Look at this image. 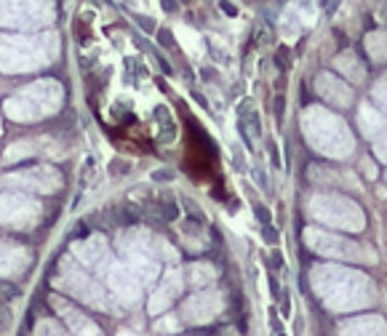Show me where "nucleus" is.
<instances>
[{"instance_id": "obj_1", "label": "nucleus", "mask_w": 387, "mask_h": 336, "mask_svg": "<svg viewBox=\"0 0 387 336\" xmlns=\"http://www.w3.org/2000/svg\"><path fill=\"white\" fill-rule=\"evenodd\" d=\"M310 283L329 309H360L377 304V288L372 278L344 267L316 265L310 270Z\"/></svg>"}, {"instance_id": "obj_2", "label": "nucleus", "mask_w": 387, "mask_h": 336, "mask_svg": "<svg viewBox=\"0 0 387 336\" xmlns=\"http://www.w3.org/2000/svg\"><path fill=\"white\" fill-rule=\"evenodd\" d=\"M59 56V35L45 32H22V35H0V72L19 75L48 67Z\"/></svg>"}, {"instance_id": "obj_3", "label": "nucleus", "mask_w": 387, "mask_h": 336, "mask_svg": "<svg viewBox=\"0 0 387 336\" xmlns=\"http://www.w3.org/2000/svg\"><path fill=\"white\" fill-rule=\"evenodd\" d=\"M62 102H64V88L57 80L45 78V80L29 83L22 91L11 94L3 102V112L14 123H35V120L57 115Z\"/></svg>"}, {"instance_id": "obj_4", "label": "nucleus", "mask_w": 387, "mask_h": 336, "mask_svg": "<svg viewBox=\"0 0 387 336\" xmlns=\"http://www.w3.org/2000/svg\"><path fill=\"white\" fill-rule=\"evenodd\" d=\"M302 128H304L307 141L318 153L329 155V158H347L356 147L344 120L326 112L323 107H307V112L302 115Z\"/></svg>"}, {"instance_id": "obj_5", "label": "nucleus", "mask_w": 387, "mask_h": 336, "mask_svg": "<svg viewBox=\"0 0 387 336\" xmlns=\"http://www.w3.org/2000/svg\"><path fill=\"white\" fill-rule=\"evenodd\" d=\"M54 286L94 309L107 312L113 307V296L104 288V283L94 278L91 272H86V267L80 265L75 256H67V259L59 262V275L54 280Z\"/></svg>"}, {"instance_id": "obj_6", "label": "nucleus", "mask_w": 387, "mask_h": 336, "mask_svg": "<svg viewBox=\"0 0 387 336\" xmlns=\"http://www.w3.org/2000/svg\"><path fill=\"white\" fill-rule=\"evenodd\" d=\"M54 0H0V27L11 29H45L54 24Z\"/></svg>"}, {"instance_id": "obj_7", "label": "nucleus", "mask_w": 387, "mask_h": 336, "mask_svg": "<svg viewBox=\"0 0 387 336\" xmlns=\"http://www.w3.org/2000/svg\"><path fill=\"white\" fill-rule=\"evenodd\" d=\"M94 272L99 275L101 283H104V288L110 291V296H113L120 307H129V309L139 307L142 294H144V286H142V280L131 272L126 262L115 259L113 253H110V256H107Z\"/></svg>"}, {"instance_id": "obj_8", "label": "nucleus", "mask_w": 387, "mask_h": 336, "mask_svg": "<svg viewBox=\"0 0 387 336\" xmlns=\"http://www.w3.org/2000/svg\"><path fill=\"white\" fill-rule=\"evenodd\" d=\"M307 214L323 224H331V227H342V230H363V211L347 200V197L339 195H313L310 203H307Z\"/></svg>"}, {"instance_id": "obj_9", "label": "nucleus", "mask_w": 387, "mask_h": 336, "mask_svg": "<svg viewBox=\"0 0 387 336\" xmlns=\"http://www.w3.org/2000/svg\"><path fill=\"white\" fill-rule=\"evenodd\" d=\"M304 243L313 248L316 253L326 256V259H344V262H366L374 265L377 262V253L366 246H360L350 238H339V235H329L318 227H307L304 230Z\"/></svg>"}, {"instance_id": "obj_10", "label": "nucleus", "mask_w": 387, "mask_h": 336, "mask_svg": "<svg viewBox=\"0 0 387 336\" xmlns=\"http://www.w3.org/2000/svg\"><path fill=\"white\" fill-rule=\"evenodd\" d=\"M43 219V206L27 192H0V227L11 230H32Z\"/></svg>"}, {"instance_id": "obj_11", "label": "nucleus", "mask_w": 387, "mask_h": 336, "mask_svg": "<svg viewBox=\"0 0 387 336\" xmlns=\"http://www.w3.org/2000/svg\"><path fill=\"white\" fill-rule=\"evenodd\" d=\"M0 187L19 190L27 195H54L62 190V174L51 166H32L22 171H11L0 179Z\"/></svg>"}, {"instance_id": "obj_12", "label": "nucleus", "mask_w": 387, "mask_h": 336, "mask_svg": "<svg viewBox=\"0 0 387 336\" xmlns=\"http://www.w3.org/2000/svg\"><path fill=\"white\" fill-rule=\"evenodd\" d=\"M38 155H43V158H62L64 150L51 136H27V139H19L6 147L3 163H16V160H27V158H38Z\"/></svg>"}, {"instance_id": "obj_13", "label": "nucleus", "mask_w": 387, "mask_h": 336, "mask_svg": "<svg viewBox=\"0 0 387 336\" xmlns=\"http://www.w3.org/2000/svg\"><path fill=\"white\" fill-rule=\"evenodd\" d=\"M118 246H131V248H142V251L153 253L158 262H176L179 259V253L174 248L169 240L158 238V235H153V232H147V230H129V232H123L120 238H118Z\"/></svg>"}, {"instance_id": "obj_14", "label": "nucleus", "mask_w": 387, "mask_h": 336, "mask_svg": "<svg viewBox=\"0 0 387 336\" xmlns=\"http://www.w3.org/2000/svg\"><path fill=\"white\" fill-rule=\"evenodd\" d=\"M182 288H185V272H182L179 267H174V270H169V272L163 275V280L155 283V291L150 294V302H147L150 315L166 312V309L171 307L174 299H179Z\"/></svg>"}, {"instance_id": "obj_15", "label": "nucleus", "mask_w": 387, "mask_h": 336, "mask_svg": "<svg viewBox=\"0 0 387 336\" xmlns=\"http://www.w3.org/2000/svg\"><path fill=\"white\" fill-rule=\"evenodd\" d=\"M222 307H225V299L219 291H201L182 304V318L187 323H209L222 312Z\"/></svg>"}, {"instance_id": "obj_16", "label": "nucleus", "mask_w": 387, "mask_h": 336, "mask_svg": "<svg viewBox=\"0 0 387 336\" xmlns=\"http://www.w3.org/2000/svg\"><path fill=\"white\" fill-rule=\"evenodd\" d=\"M118 251L123 256V262L129 265V270L142 280L144 288L155 286L160 278V262L153 253L142 251V248H131V246H118Z\"/></svg>"}, {"instance_id": "obj_17", "label": "nucleus", "mask_w": 387, "mask_h": 336, "mask_svg": "<svg viewBox=\"0 0 387 336\" xmlns=\"http://www.w3.org/2000/svg\"><path fill=\"white\" fill-rule=\"evenodd\" d=\"M72 256L88 270H97V267L110 256V246L104 235H91V238L80 240V243H72Z\"/></svg>"}, {"instance_id": "obj_18", "label": "nucleus", "mask_w": 387, "mask_h": 336, "mask_svg": "<svg viewBox=\"0 0 387 336\" xmlns=\"http://www.w3.org/2000/svg\"><path fill=\"white\" fill-rule=\"evenodd\" d=\"M51 307L59 312V318L67 323L64 328L72 331V334H99V326L94 321H88L86 315L78 307H72L70 302H64L62 296H51Z\"/></svg>"}, {"instance_id": "obj_19", "label": "nucleus", "mask_w": 387, "mask_h": 336, "mask_svg": "<svg viewBox=\"0 0 387 336\" xmlns=\"http://www.w3.org/2000/svg\"><path fill=\"white\" fill-rule=\"evenodd\" d=\"M29 267V251L8 240H0V278H16Z\"/></svg>"}, {"instance_id": "obj_20", "label": "nucleus", "mask_w": 387, "mask_h": 336, "mask_svg": "<svg viewBox=\"0 0 387 336\" xmlns=\"http://www.w3.org/2000/svg\"><path fill=\"white\" fill-rule=\"evenodd\" d=\"M316 85H318V94L326 99V102H331V104H337V107H347L353 102V91L339 78H334V75H326V72L318 75Z\"/></svg>"}, {"instance_id": "obj_21", "label": "nucleus", "mask_w": 387, "mask_h": 336, "mask_svg": "<svg viewBox=\"0 0 387 336\" xmlns=\"http://www.w3.org/2000/svg\"><path fill=\"white\" fill-rule=\"evenodd\" d=\"M358 126L363 131V136H369V139H382V136H387V118L379 110L369 107V104H360Z\"/></svg>"}, {"instance_id": "obj_22", "label": "nucleus", "mask_w": 387, "mask_h": 336, "mask_svg": "<svg viewBox=\"0 0 387 336\" xmlns=\"http://www.w3.org/2000/svg\"><path fill=\"white\" fill-rule=\"evenodd\" d=\"M344 334H387V326L382 318L377 315H366V318H353L342 326Z\"/></svg>"}, {"instance_id": "obj_23", "label": "nucleus", "mask_w": 387, "mask_h": 336, "mask_svg": "<svg viewBox=\"0 0 387 336\" xmlns=\"http://www.w3.org/2000/svg\"><path fill=\"white\" fill-rule=\"evenodd\" d=\"M185 283H190L192 288H206L216 278V270L211 265H206V262H192L185 270Z\"/></svg>"}, {"instance_id": "obj_24", "label": "nucleus", "mask_w": 387, "mask_h": 336, "mask_svg": "<svg viewBox=\"0 0 387 336\" xmlns=\"http://www.w3.org/2000/svg\"><path fill=\"white\" fill-rule=\"evenodd\" d=\"M334 64H337V70L344 72V75H347L350 80H356V83H360V80L366 78V70H360L358 56L350 54V51H347V54H342V56H337V62H334Z\"/></svg>"}, {"instance_id": "obj_25", "label": "nucleus", "mask_w": 387, "mask_h": 336, "mask_svg": "<svg viewBox=\"0 0 387 336\" xmlns=\"http://www.w3.org/2000/svg\"><path fill=\"white\" fill-rule=\"evenodd\" d=\"M366 48L377 62H387V35L385 32H372L366 38Z\"/></svg>"}, {"instance_id": "obj_26", "label": "nucleus", "mask_w": 387, "mask_h": 336, "mask_svg": "<svg viewBox=\"0 0 387 336\" xmlns=\"http://www.w3.org/2000/svg\"><path fill=\"white\" fill-rule=\"evenodd\" d=\"M310 174H313V179L318 182H334V184H342V187H356L353 179H347V176H339V171H331V168H310Z\"/></svg>"}, {"instance_id": "obj_27", "label": "nucleus", "mask_w": 387, "mask_h": 336, "mask_svg": "<svg viewBox=\"0 0 387 336\" xmlns=\"http://www.w3.org/2000/svg\"><path fill=\"white\" fill-rule=\"evenodd\" d=\"M54 323L57 321H41V326H38L35 331H38V334H64V331H67L64 326H54Z\"/></svg>"}, {"instance_id": "obj_28", "label": "nucleus", "mask_w": 387, "mask_h": 336, "mask_svg": "<svg viewBox=\"0 0 387 336\" xmlns=\"http://www.w3.org/2000/svg\"><path fill=\"white\" fill-rule=\"evenodd\" d=\"M374 97H377V102H379L382 107H387V78H382V80L377 83V88H374Z\"/></svg>"}, {"instance_id": "obj_29", "label": "nucleus", "mask_w": 387, "mask_h": 336, "mask_svg": "<svg viewBox=\"0 0 387 336\" xmlns=\"http://www.w3.org/2000/svg\"><path fill=\"white\" fill-rule=\"evenodd\" d=\"M374 153H377L379 160H385L387 163V136L385 139H377V144H374Z\"/></svg>"}, {"instance_id": "obj_30", "label": "nucleus", "mask_w": 387, "mask_h": 336, "mask_svg": "<svg viewBox=\"0 0 387 336\" xmlns=\"http://www.w3.org/2000/svg\"><path fill=\"white\" fill-rule=\"evenodd\" d=\"M360 171H366V176H369V179H377V168H374L372 160H366V158H363V160H360Z\"/></svg>"}, {"instance_id": "obj_31", "label": "nucleus", "mask_w": 387, "mask_h": 336, "mask_svg": "<svg viewBox=\"0 0 387 336\" xmlns=\"http://www.w3.org/2000/svg\"><path fill=\"white\" fill-rule=\"evenodd\" d=\"M174 318H163V321L158 323V326H155V331H169V328H171V331H176V326H174Z\"/></svg>"}]
</instances>
